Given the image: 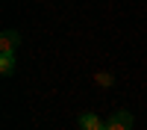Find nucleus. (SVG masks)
Listing matches in <instances>:
<instances>
[{
  "label": "nucleus",
  "instance_id": "nucleus-1",
  "mask_svg": "<svg viewBox=\"0 0 147 130\" xmlns=\"http://www.w3.org/2000/svg\"><path fill=\"white\" fill-rule=\"evenodd\" d=\"M106 130H132V115H129L127 110L115 112V115L106 121Z\"/></svg>",
  "mask_w": 147,
  "mask_h": 130
},
{
  "label": "nucleus",
  "instance_id": "nucleus-2",
  "mask_svg": "<svg viewBox=\"0 0 147 130\" xmlns=\"http://www.w3.org/2000/svg\"><path fill=\"white\" fill-rule=\"evenodd\" d=\"M21 35L18 30H3V39H0V53H18Z\"/></svg>",
  "mask_w": 147,
  "mask_h": 130
},
{
  "label": "nucleus",
  "instance_id": "nucleus-3",
  "mask_svg": "<svg viewBox=\"0 0 147 130\" xmlns=\"http://www.w3.org/2000/svg\"><path fill=\"white\" fill-rule=\"evenodd\" d=\"M80 130H106V124H103L94 112H82V115H80Z\"/></svg>",
  "mask_w": 147,
  "mask_h": 130
},
{
  "label": "nucleus",
  "instance_id": "nucleus-4",
  "mask_svg": "<svg viewBox=\"0 0 147 130\" xmlns=\"http://www.w3.org/2000/svg\"><path fill=\"white\" fill-rule=\"evenodd\" d=\"M15 71V53H3L0 56V74H12Z\"/></svg>",
  "mask_w": 147,
  "mask_h": 130
},
{
  "label": "nucleus",
  "instance_id": "nucleus-5",
  "mask_svg": "<svg viewBox=\"0 0 147 130\" xmlns=\"http://www.w3.org/2000/svg\"><path fill=\"white\" fill-rule=\"evenodd\" d=\"M94 83H97V86H112V83H115V77L112 74H109V71H97V74H94Z\"/></svg>",
  "mask_w": 147,
  "mask_h": 130
}]
</instances>
